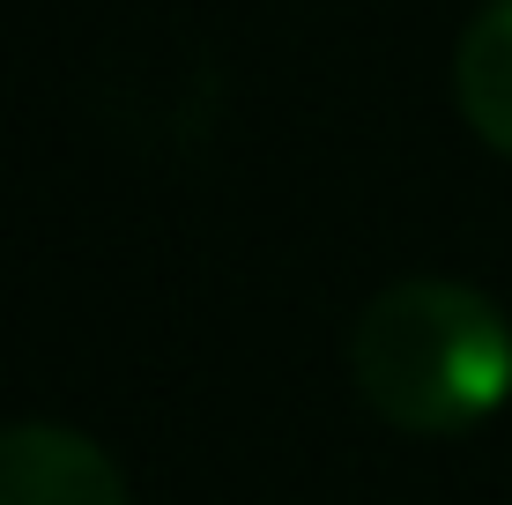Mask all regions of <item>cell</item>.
Masks as SVG:
<instances>
[{
	"mask_svg": "<svg viewBox=\"0 0 512 505\" xmlns=\"http://www.w3.org/2000/svg\"><path fill=\"white\" fill-rule=\"evenodd\" d=\"M0 505H134L119 461L90 431L0 424Z\"/></svg>",
	"mask_w": 512,
	"mask_h": 505,
	"instance_id": "2",
	"label": "cell"
},
{
	"mask_svg": "<svg viewBox=\"0 0 512 505\" xmlns=\"http://www.w3.org/2000/svg\"><path fill=\"white\" fill-rule=\"evenodd\" d=\"M453 97L468 127L498 156H512V0H490L453 45Z\"/></svg>",
	"mask_w": 512,
	"mask_h": 505,
	"instance_id": "3",
	"label": "cell"
},
{
	"mask_svg": "<svg viewBox=\"0 0 512 505\" xmlns=\"http://www.w3.org/2000/svg\"><path fill=\"white\" fill-rule=\"evenodd\" d=\"M349 372H357V394L394 431L453 439V431H475L483 416L505 409L512 320L475 283L409 275V283H386L357 312Z\"/></svg>",
	"mask_w": 512,
	"mask_h": 505,
	"instance_id": "1",
	"label": "cell"
}]
</instances>
